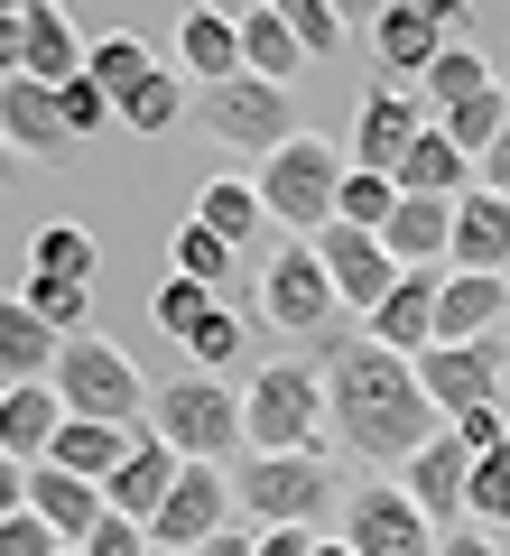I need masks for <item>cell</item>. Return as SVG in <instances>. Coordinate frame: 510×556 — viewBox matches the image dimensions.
Wrapping results in <instances>:
<instances>
[{
    "label": "cell",
    "instance_id": "816d5d0a",
    "mask_svg": "<svg viewBox=\"0 0 510 556\" xmlns=\"http://www.w3.org/2000/svg\"><path fill=\"white\" fill-rule=\"evenodd\" d=\"M10 177H20V159H10V139H0V186H10Z\"/></svg>",
    "mask_w": 510,
    "mask_h": 556
},
{
    "label": "cell",
    "instance_id": "603a6c76",
    "mask_svg": "<svg viewBox=\"0 0 510 556\" xmlns=\"http://www.w3.org/2000/svg\"><path fill=\"white\" fill-rule=\"evenodd\" d=\"M381 251H390L399 269H446V251H455V204L399 195V214H390V232H381Z\"/></svg>",
    "mask_w": 510,
    "mask_h": 556
},
{
    "label": "cell",
    "instance_id": "60d3db41",
    "mask_svg": "<svg viewBox=\"0 0 510 556\" xmlns=\"http://www.w3.org/2000/svg\"><path fill=\"white\" fill-rule=\"evenodd\" d=\"M186 362H196L204 380H223V362H241V316H233V306H214V316L186 334Z\"/></svg>",
    "mask_w": 510,
    "mask_h": 556
},
{
    "label": "cell",
    "instance_id": "484cf974",
    "mask_svg": "<svg viewBox=\"0 0 510 556\" xmlns=\"http://www.w3.org/2000/svg\"><path fill=\"white\" fill-rule=\"evenodd\" d=\"M65 334H47L20 298H0V390H28V380H57Z\"/></svg>",
    "mask_w": 510,
    "mask_h": 556
},
{
    "label": "cell",
    "instance_id": "3957f363",
    "mask_svg": "<svg viewBox=\"0 0 510 556\" xmlns=\"http://www.w3.org/2000/svg\"><path fill=\"white\" fill-rule=\"evenodd\" d=\"M47 390L65 399V417H94V427H139L149 417V380L130 371V353L112 334H75L57 353V380Z\"/></svg>",
    "mask_w": 510,
    "mask_h": 556
},
{
    "label": "cell",
    "instance_id": "d6a6232c",
    "mask_svg": "<svg viewBox=\"0 0 510 556\" xmlns=\"http://www.w3.org/2000/svg\"><path fill=\"white\" fill-rule=\"evenodd\" d=\"M84 75H94L102 93L121 102V93H139V84L158 75V47H149V38H130V28H112L102 47H84Z\"/></svg>",
    "mask_w": 510,
    "mask_h": 556
},
{
    "label": "cell",
    "instance_id": "f5cc1de1",
    "mask_svg": "<svg viewBox=\"0 0 510 556\" xmlns=\"http://www.w3.org/2000/svg\"><path fill=\"white\" fill-rule=\"evenodd\" d=\"M315 556H353V547H344V538H315Z\"/></svg>",
    "mask_w": 510,
    "mask_h": 556
},
{
    "label": "cell",
    "instance_id": "e575fe53",
    "mask_svg": "<svg viewBox=\"0 0 510 556\" xmlns=\"http://www.w3.org/2000/svg\"><path fill=\"white\" fill-rule=\"evenodd\" d=\"M233 260H241V251H233V241H214L196 214H186L177 241H167V278H196V288H223V278H233Z\"/></svg>",
    "mask_w": 510,
    "mask_h": 556
},
{
    "label": "cell",
    "instance_id": "7402d4cb",
    "mask_svg": "<svg viewBox=\"0 0 510 556\" xmlns=\"http://www.w3.org/2000/svg\"><path fill=\"white\" fill-rule=\"evenodd\" d=\"M233 20H241V75H260V84L288 93V84L307 75V47H297L288 10H278V0H251V10H233Z\"/></svg>",
    "mask_w": 510,
    "mask_h": 556
},
{
    "label": "cell",
    "instance_id": "db71d44e",
    "mask_svg": "<svg viewBox=\"0 0 510 556\" xmlns=\"http://www.w3.org/2000/svg\"><path fill=\"white\" fill-rule=\"evenodd\" d=\"M149 556H167V547H149Z\"/></svg>",
    "mask_w": 510,
    "mask_h": 556
},
{
    "label": "cell",
    "instance_id": "5b68a950",
    "mask_svg": "<svg viewBox=\"0 0 510 556\" xmlns=\"http://www.w3.org/2000/svg\"><path fill=\"white\" fill-rule=\"evenodd\" d=\"M344 167H353V159H334L325 139H307V130H297L288 149H278V159H260V177H251V186H260V214H270V223H288L297 241H315V232L334 223Z\"/></svg>",
    "mask_w": 510,
    "mask_h": 556
},
{
    "label": "cell",
    "instance_id": "b9f144b4",
    "mask_svg": "<svg viewBox=\"0 0 510 556\" xmlns=\"http://www.w3.org/2000/svg\"><path fill=\"white\" fill-rule=\"evenodd\" d=\"M278 10H288V28H297V47H307V65L344 47V10H334V0H278Z\"/></svg>",
    "mask_w": 510,
    "mask_h": 556
},
{
    "label": "cell",
    "instance_id": "cb8c5ba5",
    "mask_svg": "<svg viewBox=\"0 0 510 556\" xmlns=\"http://www.w3.org/2000/svg\"><path fill=\"white\" fill-rule=\"evenodd\" d=\"M57 427H65V399L47 390V380H28V390H0V455H10V464H47Z\"/></svg>",
    "mask_w": 510,
    "mask_h": 556
},
{
    "label": "cell",
    "instance_id": "836d02e7",
    "mask_svg": "<svg viewBox=\"0 0 510 556\" xmlns=\"http://www.w3.org/2000/svg\"><path fill=\"white\" fill-rule=\"evenodd\" d=\"M94 269H102V251H94L84 223H47L28 241V278H75V288H94Z\"/></svg>",
    "mask_w": 510,
    "mask_h": 556
},
{
    "label": "cell",
    "instance_id": "bcb514c9",
    "mask_svg": "<svg viewBox=\"0 0 510 556\" xmlns=\"http://www.w3.org/2000/svg\"><path fill=\"white\" fill-rule=\"evenodd\" d=\"M20 75H28V20L0 10V84H20Z\"/></svg>",
    "mask_w": 510,
    "mask_h": 556
},
{
    "label": "cell",
    "instance_id": "f546056e",
    "mask_svg": "<svg viewBox=\"0 0 510 556\" xmlns=\"http://www.w3.org/2000/svg\"><path fill=\"white\" fill-rule=\"evenodd\" d=\"M20 20H28V84L65 93V84L84 75V47H75V28H65V10H20Z\"/></svg>",
    "mask_w": 510,
    "mask_h": 556
},
{
    "label": "cell",
    "instance_id": "8fae6325",
    "mask_svg": "<svg viewBox=\"0 0 510 556\" xmlns=\"http://www.w3.org/2000/svg\"><path fill=\"white\" fill-rule=\"evenodd\" d=\"M427 130H436V121H427V102H418V93L372 84V93H362V112H353V167L399 186V167H409V149H418Z\"/></svg>",
    "mask_w": 510,
    "mask_h": 556
},
{
    "label": "cell",
    "instance_id": "6da1fadb",
    "mask_svg": "<svg viewBox=\"0 0 510 556\" xmlns=\"http://www.w3.org/2000/svg\"><path fill=\"white\" fill-rule=\"evenodd\" d=\"M325 417L344 427V445H353L362 464H381V473H399L418 445L446 437V417L427 408L418 371L399 353H381V343H362V334H325Z\"/></svg>",
    "mask_w": 510,
    "mask_h": 556
},
{
    "label": "cell",
    "instance_id": "d590c367",
    "mask_svg": "<svg viewBox=\"0 0 510 556\" xmlns=\"http://www.w3.org/2000/svg\"><path fill=\"white\" fill-rule=\"evenodd\" d=\"M20 306L47 325V334H65V343H75V334H84V316H94V288H75V278H28V288H20Z\"/></svg>",
    "mask_w": 510,
    "mask_h": 556
},
{
    "label": "cell",
    "instance_id": "8d00e7d4",
    "mask_svg": "<svg viewBox=\"0 0 510 556\" xmlns=\"http://www.w3.org/2000/svg\"><path fill=\"white\" fill-rule=\"evenodd\" d=\"M464 519H473V529H501V519H510V445L473 455V473H464Z\"/></svg>",
    "mask_w": 510,
    "mask_h": 556
},
{
    "label": "cell",
    "instance_id": "4316f807",
    "mask_svg": "<svg viewBox=\"0 0 510 556\" xmlns=\"http://www.w3.org/2000/svg\"><path fill=\"white\" fill-rule=\"evenodd\" d=\"M130 437H139V427H94V417H65V427H57V445H47V464L102 492V482L121 473V455H130Z\"/></svg>",
    "mask_w": 510,
    "mask_h": 556
},
{
    "label": "cell",
    "instance_id": "e0dca14e",
    "mask_svg": "<svg viewBox=\"0 0 510 556\" xmlns=\"http://www.w3.org/2000/svg\"><path fill=\"white\" fill-rule=\"evenodd\" d=\"M436 278L446 269H409L390 288V298L372 306V316H362V343H381V353H399V362H418L436 343Z\"/></svg>",
    "mask_w": 510,
    "mask_h": 556
},
{
    "label": "cell",
    "instance_id": "4fadbf2b",
    "mask_svg": "<svg viewBox=\"0 0 510 556\" xmlns=\"http://www.w3.org/2000/svg\"><path fill=\"white\" fill-rule=\"evenodd\" d=\"M315 260H325L334 306H344V316H372L399 278H409L390 251H381V232H353V223H325V232H315Z\"/></svg>",
    "mask_w": 510,
    "mask_h": 556
},
{
    "label": "cell",
    "instance_id": "ab89813d",
    "mask_svg": "<svg viewBox=\"0 0 510 556\" xmlns=\"http://www.w3.org/2000/svg\"><path fill=\"white\" fill-rule=\"evenodd\" d=\"M149 316H158V334L186 343L204 316H214V288H196V278H158V288H149Z\"/></svg>",
    "mask_w": 510,
    "mask_h": 556
},
{
    "label": "cell",
    "instance_id": "ba28073f",
    "mask_svg": "<svg viewBox=\"0 0 510 556\" xmlns=\"http://www.w3.org/2000/svg\"><path fill=\"white\" fill-rule=\"evenodd\" d=\"M418 371V390H427V408L446 417H483V408H501V371H510V343L492 334V343H427V353L409 362Z\"/></svg>",
    "mask_w": 510,
    "mask_h": 556
},
{
    "label": "cell",
    "instance_id": "ac0fdd59",
    "mask_svg": "<svg viewBox=\"0 0 510 556\" xmlns=\"http://www.w3.org/2000/svg\"><path fill=\"white\" fill-rule=\"evenodd\" d=\"M501 325H510V278H473V269L436 278V343H492Z\"/></svg>",
    "mask_w": 510,
    "mask_h": 556
},
{
    "label": "cell",
    "instance_id": "83f0119b",
    "mask_svg": "<svg viewBox=\"0 0 510 556\" xmlns=\"http://www.w3.org/2000/svg\"><path fill=\"white\" fill-rule=\"evenodd\" d=\"M483 93H501V75H492V56H483V47H464V38H446V56H436V65H427V84H418V102H427V121L464 112V102H483Z\"/></svg>",
    "mask_w": 510,
    "mask_h": 556
},
{
    "label": "cell",
    "instance_id": "c3c4849f",
    "mask_svg": "<svg viewBox=\"0 0 510 556\" xmlns=\"http://www.w3.org/2000/svg\"><path fill=\"white\" fill-rule=\"evenodd\" d=\"M473 186L510 204V130H501V139H492V149H483V167H473Z\"/></svg>",
    "mask_w": 510,
    "mask_h": 556
},
{
    "label": "cell",
    "instance_id": "f907efd6",
    "mask_svg": "<svg viewBox=\"0 0 510 556\" xmlns=\"http://www.w3.org/2000/svg\"><path fill=\"white\" fill-rule=\"evenodd\" d=\"M204 556H260V529H223V538H214Z\"/></svg>",
    "mask_w": 510,
    "mask_h": 556
},
{
    "label": "cell",
    "instance_id": "9c48e42d",
    "mask_svg": "<svg viewBox=\"0 0 510 556\" xmlns=\"http://www.w3.org/2000/svg\"><path fill=\"white\" fill-rule=\"evenodd\" d=\"M196 121H204V139L251 149V159H278V149L297 139L288 93H278V84H260V75H233V84H214V93H196Z\"/></svg>",
    "mask_w": 510,
    "mask_h": 556
},
{
    "label": "cell",
    "instance_id": "11a10c76",
    "mask_svg": "<svg viewBox=\"0 0 510 556\" xmlns=\"http://www.w3.org/2000/svg\"><path fill=\"white\" fill-rule=\"evenodd\" d=\"M65 556H75V547H65Z\"/></svg>",
    "mask_w": 510,
    "mask_h": 556
},
{
    "label": "cell",
    "instance_id": "681fc988",
    "mask_svg": "<svg viewBox=\"0 0 510 556\" xmlns=\"http://www.w3.org/2000/svg\"><path fill=\"white\" fill-rule=\"evenodd\" d=\"M10 510H28V464L0 455V519H10Z\"/></svg>",
    "mask_w": 510,
    "mask_h": 556
},
{
    "label": "cell",
    "instance_id": "f35d334b",
    "mask_svg": "<svg viewBox=\"0 0 510 556\" xmlns=\"http://www.w3.org/2000/svg\"><path fill=\"white\" fill-rule=\"evenodd\" d=\"M436 130H446V139H455V149H464L473 167H483V149H492V139L510 130V93H483V102H464V112H446V121H436Z\"/></svg>",
    "mask_w": 510,
    "mask_h": 556
},
{
    "label": "cell",
    "instance_id": "7bdbcfd3",
    "mask_svg": "<svg viewBox=\"0 0 510 556\" xmlns=\"http://www.w3.org/2000/svg\"><path fill=\"white\" fill-rule=\"evenodd\" d=\"M0 556H65V538L47 529L38 510H10V519H0Z\"/></svg>",
    "mask_w": 510,
    "mask_h": 556
},
{
    "label": "cell",
    "instance_id": "7dc6e473",
    "mask_svg": "<svg viewBox=\"0 0 510 556\" xmlns=\"http://www.w3.org/2000/svg\"><path fill=\"white\" fill-rule=\"evenodd\" d=\"M436 556H501V538H492V529H473V519H455V529L436 538Z\"/></svg>",
    "mask_w": 510,
    "mask_h": 556
},
{
    "label": "cell",
    "instance_id": "7a4b0ae2",
    "mask_svg": "<svg viewBox=\"0 0 510 556\" xmlns=\"http://www.w3.org/2000/svg\"><path fill=\"white\" fill-rule=\"evenodd\" d=\"M241 445L251 455H325V380L307 362H260L241 390Z\"/></svg>",
    "mask_w": 510,
    "mask_h": 556
},
{
    "label": "cell",
    "instance_id": "9f6ffc18",
    "mask_svg": "<svg viewBox=\"0 0 510 556\" xmlns=\"http://www.w3.org/2000/svg\"><path fill=\"white\" fill-rule=\"evenodd\" d=\"M501 93H510V84H501Z\"/></svg>",
    "mask_w": 510,
    "mask_h": 556
},
{
    "label": "cell",
    "instance_id": "1f68e13d",
    "mask_svg": "<svg viewBox=\"0 0 510 556\" xmlns=\"http://www.w3.org/2000/svg\"><path fill=\"white\" fill-rule=\"evenodd\" d=\"M186 112H196V102H186V75H177V65H158L139 93H121V102H112L121 130H149V139H158V130H177Z\"/></svg>",
    "mask_w": 510,
    "mask_h": 556
},
{
    "label": "cell",
    "instance_id": "277c9868",
    "mask_svg": "<svg viewBox=\"0 0 510 556\" xmlns=\"http://www.w3.org/2000/svg\"><path fill=\"white\" fill-rule=\"evenodd\" d=\"M149 427L167 437L177 464H223L241 445V390L186 371V380H167V390H149Z\"/></svg>",
    "mask_w": 510,
    "mask_h": 556
},
{
    "label": "cell",
    "instance_id": "8992f818",
    "mask_svg": "<svg viewBox=\"0 0 510 556\" xmlns=\"http://www.w3.org/2000/svg\"><path fill=\"white\" fill-rule=\"evenodd\" d=\"M241 492V529H325V510H344L325 455H251Z\"/></svg>",
    "mask_w": 510,
    "mask_h": 556
},
{
    "label": "cell",
    "instance_id": "f6af8a7d",
    "mask_svg": "<svg viewBox=\"0 0 510 556\" xmlns=\"http://www.w3.org/2000/svg\"><path fill=\"white\" fill-rule=\"evenodd\" d=\"M75 556H149V529H139V519H121V510H102V529L84 538Z\"/></svg>",
    "mask_w": 510,
    "mask_h": 556
},
{
    "label": "cell",
    "instance_id": "52a82bcc",
    "mask_svg": "<svg viewBox=\"0 0 510 556\" xmlns=\"http://www.w3.org/2000/svg\"><path fill=\"white\" fill-rule=\"evenodd\" d=\"M223 529H241V492L223 464H177V482H167V501H158L149 519V547L167 556H204Z\"/></svg>",
    "mask_w": 510,
    "mask_h": 556
},
{
    "label": "cell",
    "instance_id": "74e56055",
    "mask_svg": "<svg viewBox=\"0 0 510 556\" xmlns=\"http://www.w3.org/2000/svg\"><path fill=\"white\" fill-rule=\"evenodd\" d=\"M390 214H399V186H390V177H362V167H344L334 223H353V232H390Z\"/></svg>",
    "mask_w": 510,
    "mask_h": 556
},
{
    "label": "cell",
    "instance_id": "2e32d148",
    "mask_svg": "<svg viewBox=\"0 0 510 556\" xmlns=\"http://www.w3.org/2000/svg\"><path fill=\"white\" fill-rule=\"evenodd\" d=\"M464 473H473V455H464V437H455V427H446L436 445H418L409 464H399V492L418 501V519H427L436 538H446L455 519H464Z\"/></svg>",
    "mask_w": 510,
    "mask_h": 556
},
{
    "label": "cell",
    "instance_id": "9a60e30c",
    "mask_svg": "<svg viewBox=\"0 0 510 556\" xmlns=\"http://www.w3.org/2000/svg\"><path fill=\"white\" fill-rule=\"evenodd\" d=\"M0 139H10V159L20 167H65L75 159V130H65V102L47 84H0Z\"/></svg>",
    "mask_w": 510,
    "mask_h": 556
},
{
    "label": "cell",
    "instance_id": "d6986e66",
    "mask_svg": "<svg viewBox=\"0 0 510 556\" xmlns=\"http://www.w3.org/2000/svg\"><path fill=\"white\" fill-rule=\"evenodd\" d=\"M167 482H177V455H167V437L139 417V437H130V455H121V473L102 482V510H121V519H139V529H149L158 501H167Z\"/></svg>",
    "mask_w": 510,
    "mask_h": 556
},
{
    "label": "cell",
    "instance_id": "f1b7e54d",
    "mask_svg": "<svg viewBox=\"0 0 510 556\" xmlns=\"http://www.w3.org/2000/svg\"><path fill=\"white\" fill-rule=\"evenodd\" d=\"M399 195H436V204H455V195H473V159L455 149L446 130H427L409 149V167H399Z\"/></svg>",
    "mask_w": 510,
    "mask_h": 556
},
{
    "label": "cell",
    "instance_id": "d4e9b609",
    "mask_svg": "<svg viewBox=\"0 0 510 556\" xmlns=\"http://www.w3.org/2000/svg\"><path fill=\"white\" fill-rule=\"evenodd\" d=\"M28 510H38L65 547H84V538L102 529V492L75 482V473H57V464H28Z\"/></svg>",
    "mask_w": 510,
    "mask_h": 556
},
{
    "label": "cell",
    "instance_id": "5bb4252c",
    "mask_svg": "<svg viewBox=\"0 0 510 556\" xmlns=\"http://www.w3.org/2000/svg\"><path fill=\"white\" fill-rule=\"evenodd\" d=\"M446 38H455V20L446 10H418V0H390V10H372V65H381V84H427V65L446 56Z\"/></svg>",
    "mask_w": 510,
    "mask_h": 556
},
{
    "label": "cell",
    "instance_id": "ffe728a7",
    "mask_svg": "<svg viewBox=\"0 0 510 556\" xmlns=\"http://www.w3.org/2000/svg\"><path fill=\"white\" fill-rule=\"evenodd\" d=\"M177 75L196 84V93H214V84L241 75V20L233 10H186L177 20Z\"/></svg>",
    "mask_w": 510,
    "mask_h": 556
},
{
    "label": "cell",
    "instance_id": "7c38bea8",
    "mask_svg": "<svg viewBox=\"0 0 510 556\" xmlns=\"http://www.w3.org/2000/svg\"><path fill=\"white\" fill-rule=\"evenodd\" d=\"M344 547L353 556H436V529L418 519V501L399 482H362V492H344Z\"/></svg>",
    "mask_w": 510,
    "mask_h": 556
},
{
    "label": "cell",
    "instance_id": "ee69618b",
    "mask_svg": "<svg viewBox=\"0 0 510 556\" xmlns=\"http://www.w3.org/2000/svg\"><path fill=\"white\" fill-rule=\"evenodd\" d=\"M57 102H65V130H75V139H84V130H102V121H112V93H102L94 75H75V84H65Z\"/></svg>",
    "mask_w": 510,
    "mask_h": 556
},
{
    "label": "cell",
    "instance_id": "4dcf8cb0",
    "mask_svg": "<svg viewBox=\"0 0 510 556\" xmlns=\"http://www.w3.org/2000/svg\"><path fill=\"white\" fill-rule=\"evenodd\" d=\"M196 223H204L214 241H233V251H241L270 214H260V186H251V177H214V186L196 195Z\"/></svg>",
    "mask_w": 510,
    "mask_h": 556
},
{
    "label": "cell",
    "instance_id": "30bf717a",
    "mask_svg": "<svg viewBox=\"0 0 510 556\" xmlns=\"http://www.w3.org/2000/svg\"><path fill=\"white\" fill-rule=\"evenodd\" d=\"M260 316L278 325V334H334V278L325 260H315V241H288V251H270V269H260Z\"/></svg>",
    "mask_w": 510,
    "mask_h": 556
},
{
    "label": "cell",
    "instance_id": "44dd1931",
    "mask_svg": "<svg viewBox=\"0 0 510 556\" xmlns=\"http://www.w3.org/2000/svg\"><path fill=\"white\" fill-rule=\"evenodd\" d=\"M446 269H473V278H510V204L501 195H455V251Z\"/></svg>",
    "mask_w": 510,
    "mask_h": 556
}]
</instances>
